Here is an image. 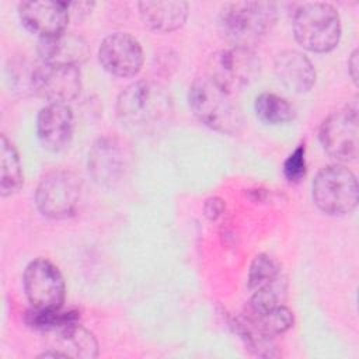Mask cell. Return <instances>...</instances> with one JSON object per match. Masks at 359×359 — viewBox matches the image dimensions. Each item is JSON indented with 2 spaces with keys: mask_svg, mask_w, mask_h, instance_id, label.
Segmentation results:
<instances>
[{
  "mask_svg": "<svg viewBox=\"0 0 359 359\" xmlns=\"http://www.w3.org/2000/svg\"><path fill=\"white\" fill-rule=\"evenodd\" d=\"M172 100L165 87L140 80L128 86L116 100V116L122 126L139 136H150L168 126Z\"/></svg>",
  "mask_w": 359,
  "mask_h": 359,
  "instance_id": "cell-1",
  "label": "cell"
},
{
  "mask_svg": "<svg viewBox=\"0 0 359 359\" xmlns=\"http://www.w3.org/2000/svg\"><path fill=\"white\" fill-rule=\"evenodd\" d=\"M231 95L209 76H203L191 84L188 104L205 126L220 133L236 135L241 130L244 119Z\"/></svg>",
  "mask_w": 359,
  "mask_h": 359,
  "instance_id": "cell-2",
  "label": "cell"
},
{
  "mask_svg": "<svg viewBox=\"0 0 359 359\" xmlns=\"http://www.w3.org/2000/svg\"><path fill=\"white\" fill-rule=\"evenodd\" d=\"M276 14V4L271 1L226 3L219 14V27L233 46L251 48L271 31Z\"/></svg>",
  "mask_w": 359,
  "mask_h": 359,
  "instance_id": "cell-3",
  "label": "cell"
},
{
  "mask_svg": "<svg viewBox=\"0 0 359 359\" xmlns=\"http://www.w3.org/2000/svg\"><path fill=\"white\" fill-rule=\"evenodd\" d=\"M293 32L304 49L330 52L341 39L339 14L328 3H303L293 14Z\"/></svg>",
  "mask_w": 359,
  "mask_h": 359,
  "instance_id": "cell-4",
  "label": "cell"
},
{
  "mask_svg": "<svg viewBox=\"0 0 359 359\" xmlns=\"http://www.w3.org/2000/svg\"><path fill=\"white\" fill-rule=\"evenodd\" d=\"M311 191L316 206L330 216H344L358 205V180L349 168L341 164L321 168L313 181Z\"/></svg>",
  "mask_w": 359,
  "mask_h": 359,
  "instance_id": "cell-5",
  "label": "cell"
},
{
  "mask_svg": "<svg viewBox=\"0 0 359 359\" xmlns=\"http://www.w3.org/2000/svg\"><path fill=\"white\" fill-rule=\"evenodd\" d=\"M359 116L356 97L330 114L321 123L318 139L324 151L338 161H353L359 154Z\"/></svg>",
  "mask_w": 359,
  "mask_h": 359,
  "instance_id": "cell-6",
  "label": "cell"
},
{
  "mask_svg": "<svg viewBox=\"0 0 359 359\" xmlns=\"http://www.w3.org/2000/svg\"><path fill=\"white\" fill-rule=\"evenodd\" d=\"M81 198V181L69 171H52L46 174L35 192L39 212L49 219H67L79 209Z\"/></svg>",
  "mask_w": 359,
  "mask_h": 359,
  "instance_id": "cell-7",
  "label": "cell"
},
{
  "mask_svg": "<svg viewBox=\"0 0 359 359\" xmlns=\"http://www.w3.org/2000/svg\"><path fill=\"white\" fill-rule=\"evenodd\" d=\"M208 76L229 93L250 86L259 73V59L251 48L230 46L210 56Z\"/></svg>",
  "mask_w": 359,
  "mask_h": 359,
  "instance_id": "cell-8",
  "label": "cell"
},
{
  "mask_svg": "<svg viewBox=\"0 0 359 359\" xmlns=\"http://www.w3.org/2000/svg\"><path fill=\"white\" fill-rule=\"evenodd\" d=\"M24 292L34 310L48 311L62 309L65 302V280L50 261L34 259L24 271Z\"/></svg>",
  "mask_w": 359,
  "mask_h": 359,
  "instance_id": "cell-9",
  "label": "cell"
},
{
  "mask_svg": "<svg viewBox=\"0 0 359 359\" xmlns=\"http://www.w3.org/2000/svg\"><path fill=\"white\" fill-rule=\"evenodd\" d=\"M130 160L132 153L126 142L116 136H104L88 151V172L97 184L112 187L125 178Z\"/></svg>",
  "mask_w": 359,
  "mask_h": 359,
  "instance_id": "cell-10",
  "label": "cell"
},
{
  "mask_svg": "<svg viewBox=\"0 0 359 359\" xmlns=\"http://www.w3.org/2000/svg\"><path fill=\"white\" fill-rule=\"evenodd\" d=\"M32 91L49 104H67L81 91V74L76 66L45 65L35 67Z\"/></svg>",
  "mask_w": 359,
  "mask_h": 359,
  "instance_id": "cell-11",
  "label": "cell"
},
{
  "mask_svg": "<svg viewBox=\"0 0 359 359\" xmlns=\"http://www.w3.org/2000/svg\"><path fill=\"white\" fill-rule=\"evenodd\" d=\"M98 60L108 73L116 77H132L143 65V50L132 35L115 32L101 42Z\"/></svg>",
  "mask_w": 359,
  "mask_h": 359,
  "instance_id": "cell-12",
  "label": "cell"
},
{
  "mask_svg": "<svg viewBox=\"0 0 359 359\" xmlns=\"http://www.w3.org/2000/svg\"><path fill=\"white\" fill-rule=\"evenodd\" d=\"M18 15L27 29L48 38L65 32L70 13L66 1L31 0L18 4Z\"/></svg>",
  "mask_w": 359,
  "mask_h": 359,
  "instance_id": "cell-13",
  "label": "cell"
},
{
  "mask_svg": "<svg viewBox=\"0 0 359 359\" xmlns=\"http://www.w3.org/2000/svg\"><path fill=\"white\" fill-rule=\"evenodd\" d=\"M74 119L67 104H48L36 116V135L42 147L57 153L65 150L73 137Z\"/></svg>",
  "mask_w": 359,
  "mask_h": 359,
  "instance_id": "cell-14",
  "label": "cell"
},
{
  "mask_svg": "<svg viewBox=\"0 0 359 359\" xmlns=\"http://www.w3.org/2000/svg\"><path fill=\"white\" fill-rule=\"evenodd\" d=\"M38 55L45 65H62L79 67L90 55V48L84 38L73 32H62L53 36L41 38Z\"/></svg>",
  "mask_w": 359,
  "mask_h": 359,
  "instance_id": "cell-15",
  "label": "cell"
},
{
  "mask_svg": "<svg viewBox=\"0 0 359 359\" xmlns=\"http://www.w3.org/2000/svg\"><path fill=\"white\" fill-rule=\"evenodd\" d=\"M278 80L290 91L303 94L316 83V69L310 59L299 50L280 52L273 65Z\"/></svg>",
  "mask_w": 359,
  "mask_h": 359,
  "instance_id": "cell-16",
  "label": "cell"
},
{
  "mask_svg": "<svg viewBox=\"0 0 359 359\" xmlns=\"http://www.w3.org/2000/svg\"><path fill=\"white\" fill-rule=\"evenodd\" d=\"M139 13L144 25L157 32H172L181 28L188 17V4L178 0L140 1Z\"/></svg>",
  "mask_w": 359,
  "mask_h": 359,
  "instance_id": "cell-17",
  "label": "cell"
},
{
  "mask_svg": "<svg viewBox=\"0 0 359 359\" xmlns=\"http://www.w3.org/2000/svg\"><path fill=\"white\" fill-rule=\"evenodd\" d=\"M56 348L66 356L95 358L98 355V342L95 337L79 323L53 332Z\"/></svg>",
  "mask_w": 359,
  "mask_h": 359,
  "instance_id": "cell-18",
  "label": "cell"
},
{
  "mask_svg": "<svg viewBox=\"0 0 359 359\" xmlns=\"http://www.w3.org/2000/svg\"><path fill=\"white\" fill-rule=\"evenodd\" d=\"M0 153V194L8 196L15 194L24 182L22 165L15 147L6 135H1Z\"/></svg>",
  "mask_w": 359,
  "mask_h": 359,
  "instance_id": "cell-19",
  "label": "cell"
},
{
  "mask_svg": "<svg viewBox=\"0 0 359 359\" xmlns=\"http://www.w3.org/2000/svg\"><path fill=\"white\" fill-rule=\"evenodd\" d=\"M244 318L269 338L286 332L293 325V313L283 304L264 311H248Z\"/></svg>",
  "mask_w": 359,
  "mask_h": 359,
  "instance_id": "cell-20",
  "label": "cell"
},
{
  "mask_svg": "<svg viewBox=\"0 0 359 359\" xmlns=\"http://www.w3.org/2000/svg\"><path fill=\"white\" fill-rule=\"evenodd\" d=\"M283 283H286V278L275 258L268 254H259L252 259L248 271V287L251 292Z\"/></svg>",
  "mask_w": 359,
  "mask_h": 359,
  "instance_id": "cell-21",
  "label": "cell"
},
{
  "mask_svg": "<svg viewBox=\"0 0 359 359\" xmlns=\"http://www.w3.org/2000/svg\"><path fill=\"white\" fill-rule=\"evenodd\" d=\"M257 116L269 125H279L293 121L296 111L283 97L273 93H262L255 100Z\"/></svg>",
  "mask_w": 359,
  "mask_h": 359,
  "instance_id": "cell-22",
  "label": "cell"
},
{
  "mask_svg": "<svg viewBox=\"0 0 359 359\" xmlns=\"http://www.w3.org/2000/svg\"><path fill=\"white\" fill-rule=\"evenodd\" d=\"M27 323L36 330L53 334L72 324L79 323V313L74 310L63 311L62 309L48 311H39L32 309L27 316Z\"/></svg>",
  "mask_w": 359,
  "mask_h": 359,
  "instance_id": "cell-23",
  "label": "cell"
},
{
  "mask_svg": "<svg viewBox=\"0 0 359 359\" xmlns=\"http://www.w3.org/2000/svg\"><path fill=\"white\" fill-rule=\"evenodd\" d=\"M304 146L300 144L299 147H296V150L293 153H290V156L286 158L285 164H283V172L285 177L290 181V182H297L300 181L304 174H306V157H304Z\"/></svg>",
  "mask_w": 359,
  "mask_h": 359,
  "instance_id": "cell-24",
  "label": "cell"
},
{
  "mask_svg": "<svg viewBox=\"0 0 359 359\" xmlns=\"http://www.w3.org/2000/svg\"><path fill=\"white\" fill-rule=\"evenodd\" d=\"M224 210V202L220 198H210L205 203V215L210 220H216Z\"/></svg>",
  "mask_w": 359,
  "mask_h": 359,
  "instance_id": "cell-25",
  "label": "cell"
},
{
  "mask_svg": "<svg viewBox=\"0 0 359 359\" xmlns=\"http://www.w3.org/2000/svg\"><path fill=\"white\" fill-rule=\"evenodd\" d=\"M348 72L352 79V81L356 84L358 83V74H359V52L355 49L348 60Z\"/></svg>",
  "mask_w": 359,
  "mask_h": 359,
  "instance_id": "cell-26",
  "label": "cell"
}]
</instances>
